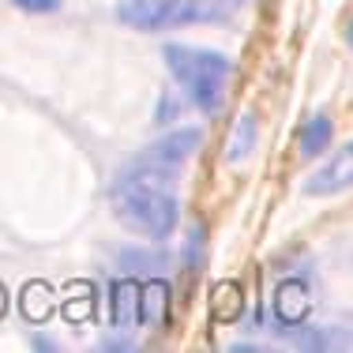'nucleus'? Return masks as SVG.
<instances>
[{"mask_svg":"<svg viewBox=\"0 0 353 353\" xmlns=\"http://www.w3.org/2000/svg\"><path fill=\"white\" fill-rule=\"evenodd\" d=\"M124 263H139V267H132V271H154L165 259L162 256H143V252H124Z\"/></svg>","mask_w":353,"mask_h":353,"instance_id":"11","label":"nucleus"},{"mask_svg":"<svg viewBox=\"0 0 353 353\" xmlns=\"http://www.w3.org/2000/svg\"><path fill=\"white\" fill-rule=\"evenodd\" d=\"M225 8L218 0H121L117 19L136 30H170L184 23H222Z\"/></svg>","mask_w":353,"mask_h":353,"instance_id":"3","label":"nucleus"},{"mask_svg":"<svg viewBox=\"0 0 353 353\" xmlns=\"http://www.w3.org/2000/svg\"><path fill=\"white\" fill-rule=\"evenodd\" d=\"M327 143H331V121H327L323 113L308 117L305 124H301V154L305 158H316L327 150Z\"/></svg>","mask_w":353,"mask_h":353,"instance_id":"8","label":"nucleus"},{"mask_svg":"<svg viewBox=\"0 0 353 353\" xmlns=\"http://www.w3.org/2000/svg\"><path fill=\"white\" fill-rule=\"evenodd\" d=\"M113 211L128 230H136L150 241H162L176 230V199L165 184L154 181L121 173L113 184Z\"/></svg>","mask_w":353,"mask_h":353,"instance_id":"1","label":"nucleus"},{"mask_svg":"<svg viewBox=\"0 0 353 353\" xmlns=\"http://www.w3.org/2000/svg\"><path fill=\"white\" fill-rule=\"evenodd\" d=\"M350 165H353V150L342 147L339 154H334V162L323 165V170L305 184V192L308 196H334V192L350 188Z\"/></svg>","mask_w":353,"mask_h":353,"instance_id":"5","label":"nucleus"},{"mask_svg":"<svg viewBox=\"0 0 353 353\" xmlns=\"http://www.w3.org/2000/svg\"><path fill=\"white\" fill-rule=\"evenodd\" d=\"M165 64H170L173 79L181 90L192 98V105L214 117L225 102V83H230V57L214 53V49H196V46H165Z\"/></svg>","mask_w":353,"mask_h":353,"instance_id":"2","label":"nucleus"},{"mask_svg":"<svg viewBox=\"0 0 353 353\" xmlns=\"http://www.w3.org/2000/svg\"><path fill=\"white\" fill-rule=\"evenodd\" d=\"M274 312H279L282 323H301L308 312V290L301 282H282L279 293H274Z\"/></svg>","mask_w":353,"mask_h":353,"instance_id":"7","label":"nucleus"},{"mask_svg":"<svg viewBox=\"0 0 353 353\" xmlns=\"http://www.w3.org/2000/svg\"><path fill=\"white\" fill-rule=\"evenodd\" d=\"M170 285L165 282H150L147 290H139V316L143 319H162V312H165V305H170Z\"/></svg>","mask_w":353,"mask_h":353,"instance_id":"9","label":"nucleus"},{"mask_svg":"<svg viewBox=\"0 0 353 353\" xmlns=\"http://www.w3.org/2000/svg\"><path fill=\"white\" fill-rule=\"evenodd\" d=\"M199 245H203V233H192V241H188V267L192 271H199Z\"/></svg>","mask_w":353,"mask_h":353,"instance_id":"13","label":"nucleus"},{"mask_svg":"<svg viewBox=\"0 0 353 353\" xmlns=\"http://www.w3.org/2000/svg\"><path fill=\"white\" fill-rule=\"evenodd\" d=\"M218 4L225 8V12H230V8H237V4H245V0H218Z\"/></svg>","mask_w":353,"mask_h":353,"instance_id":"14","label":"nucleus"},{"mask_svg":"<svg viewBox=\"0 0 353 353\" xmlns=\"http://www.w3.org/2000/svg\"><path fill=\"white\" fill-rule=\"evenodd\" d=\"M109 316H113L117 331L136 327V319H139V282H132V279L113 282V290H109Z\"/></svg>","mask_w":353,"mask_h":353,"instance_id":"6","label":"nucleus"},{"mask_svg":"<svg viewBox=\"0 0 353 353\" xmlns=\"http://www.w3.org/2000/svg\"><path fill=\"white\" fill-rule=\"evenodd\" d=\"M199 128H181V132H170V136H162L154 143V147H147L136 162H128L121 173L128 176H139V181H154V184H165L170 188L173 176L184 170V162H188L192 154H196L199 147Z\"/></svg>","mask_w":353,"mask_h":353,"instance_id":"4","label":"nucleus"},{"mask_svg":"<svg viewBox=\"0 0 353 353\" xmlns=\"http://www.w3.org/2000/svg\"><path fill=\"white\" fill-rule=\"evenodd\" d=\"M0 316H4V290H0Z\"/></svg>","mask_w":353,"mask_h":353,"instance_id":"15","label":"nucleus"},{"mask_svg":"<svg viewBox=\"0 0 353 353\" xmlns=\"http://www.w3.org/2000/svg\"><path fill=\"white\" fill-rule=\"evenodd\" d=\"M252 136H256V121H252V117H245V121H241V136H233V143H230V158H233V162L248 154Z\"/></svg>","mask_w":353,"mask_h":353,"instance_id":"10","label":"nucleus"},{"mask_svg":"<svg viewBox=\"0 0 353 353\" xmlns=\"http://www.w3.org/2000/svg\"><path fill=\"white\" fill-rule=\"evenodd\" d=\"M12 4L27 8V12H57V4H61V0H12Z\"/></svg>","mask_w":353,"mask_h":353,"instance_id":"12","label":"nucleus"}]
</instances>
